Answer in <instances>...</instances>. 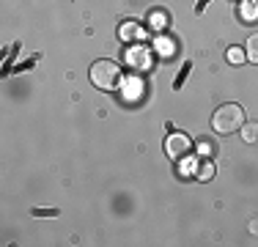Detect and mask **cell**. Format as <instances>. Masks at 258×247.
Here are the masks:
<instances>
[{
    "label": "cell",
    "instance_id": "5",
    "mask_svg": "<svg viewBox=\"0 0 258 247\" xmlns=\"http://www.w3.org/2000/svg\"><path fill=\"white\" fill-rule=\"evenodd\" d=\"M239 132H242L244 143H258V121H253V124L244 121V127L239 129Z\"/></svg>",
    "mask_w": 258,
    "mask_h": 247
},
{
    "label": "cell",
    "instance_id": "3",
    "mask_svg": "<svg viewBox=\"0 0 258 247\" xmlns=\"http://www.w3.org/2000/svg\"><path fill=\"white\" fill-rule=\"evenodd\" d=\"M189 151H192L189 135H184V132H170L168 135V140H165V154H168L170 159H184V157H189Z\"/></svg>",
    "mask_w": 258,
    "mask_h": 247
},
{
    "label": "cell",
    "instance_id": "2",
    "mask_svg": "<svg viewBox=\"0 0 258 247\" xmlns=\"http://www.w3.org/2000/svg\"><path fill=\"white\" fill-rule=\"evenodd\" d=\"M91 83L99 91H115L121 83V66L115 60H96L91 66Z\"/></svg>",
    "mask_w": 258,
    "mask_h": 247
},
{
    "label": "cell",
    "instance_id": "6",
    "mask_svg": "<svg viewBox=\"0 0 258 247\" xmlns=\"http://www.w3.org/2000/svg\"><path fill=\"white\" fill-rule=\"evenodd\" d=\"M244 52H247V60L258 64V33L247 39V44H244Z\"/></svg>",
    "mask_w": 258,
    "mask_h": 247
},
{
    "label": "cell",
    "instance_id": "1",
    "mask_svg": "<svg viewBox=\"0 0 258 247\" xmlns=\"http://www.w3.org/2000/svg\"><path fill=\"white\" fill-rule=\"evenodd\" d=\"M244 107L242 104H220L217 110H214V115H212V129L217 135H233V132H239V129L244 127Z\"/></svg>",
    "mask_w": 258,
    "mask_h": 247
},
{
    "label": "cell",
    "instance_id": "10",
    "mask_svg": "<svg viewBox=\"0 0 258 247\" xmlns=\"http://www.w3.org/2000/svg\"><path fill=\"white\" fill-rule=\"evenodd\" d=\"M250 233H253V236H258V217H253V220H250Z\"/></svg>",
    "mask_w": 258,
    "mask_h": 247
},
{
    "label": "cell",
    "instance_id": "9",
    "mask_svg": "<svg viewBox=\"0 0 258 247\" xmlns=\"http://www.w3.org/2000/svg\"><path fill=\"white\" fill-rule=\"evenodd\" d=\"M33 214L36 217H55L58 212H55V209H33Z\"/></svg>",
    "mask_w": 258,
    "mask_h": 247
},
{
    "label": "cell",
    "instance_id": "7",
    "mask_svg": "<svg viewBox=\"0 0 258 247\" xmlns=\"http://www.w3.org/2000/svg\"><path fill=\"white\" fill-rule=\"evenodd\" d=\"M225 58H228L233 66H239V64H244V58H247V52H244L242 47H231L228 52H225Z\"/></svg>",
    "mask_w": 258,
    "mask_h": 247
},
{
    "label": "cell",
    "instance_id": "4",
    "mask_svg": "<svg viewBox=\"0 0 258 247\" xmlns=\"http://www.w3.org/2000/svg\"><path fill=\"white\" fill-rule=\"evenodd\" d=\"M118 36L126 41V44H129V41H140V39H143V36H146V30L140 28V22L129 20V22H124V25L118 28Z\"/></svg>",
    "mask_w": 258,
    "mask_h": 247
},
{
    "label": "cell",
    "instance_id": "8",
    "mask_svg": "<svg viewBox=\"0 0 258 247\" xmlns=\"http://www.w3.org/2000/svg\"><path fill=\"white\" fill-rule=\"evenodd\" d=\"M214 173H217V170H214V165H212V162H204L201 168H195V176H198L201 181H209V178H212Z\"/></svg>",
    "mask_w": 258,
    "mask_h": 247
}]
</instances>
